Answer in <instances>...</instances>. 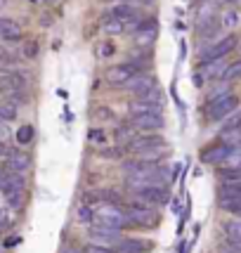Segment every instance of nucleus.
Here are the masks:
<instances>
[{
  "instance_id": "nucleus-1",
  "label": "nucleus",
  "mask_w": 241,
  "mask_h": 253,
  "mask_svg": "<svg viewBox=\"0 0 241 253\" xmlns=\"http://www.w3.org/2000/svg\"><path fill=\"white\" fill-rule=\"evenodd\" d=\"M92 225H102V227H111V230H123L128 225V218L120 206H111V204H99L92 209Z\"/></svg>"
},
{
  "instance_id": "nucleus-2",
  "label": "nucleus",
  "mask_w": 241,
  "mask_h": 253,
  "mask_svg": "<svg viewBox=\"0 0 241 253\" xmlns=\"http://www.w3.org/2000/svg\"><path fill=\"white\" fill-rule=\"evenodd\" d=\"M137 74H142V66L132 64V62H125V64H111L107 71H104V81L109 85H125L130 78H135Z\"/></svg>"
},
{
  "instance_id": "nucleus-3",
  "label": "nucleus",
  "mask_w": 241,
  "mask_h": 253,
  "mask_svg": "<svg viewBox=\"0 0 241 253\" xmlns=\"http://www.w3.org/2000/svg\"><path fill=\"white\" fill-rule=\"evenodd\" d=\"M132 192H135V201H140L144 206H161L170 199L168 187H161V185H144V187H137Z\"/></svg>"
},
{
  "instance_id": "nucleus-4",
  "label": "nucleus",
  "mask_w": 241,
  "mask_h": 253,
  "mask_svg": "<svg viewBox=\"0 0 241 253\" xmlns=\"http://www.w3.org/2000/svg\"><path fill=\"white\" fill-rule=\"evenodd\" d=\"M237 107H239V97L232 95V92H227V95H222V97H218V99H210V104L206 111H208L210 121H222L225 116L234 114Z\"/></svg>"
},
{
  "instance_id": "nucleus-5",
  "label": "nucleus",
  "mask_w": 241,
  "mask_h": 253,
  "mask_svg": "<svg viewBox=\"0 0 241 253\" xmlns=\"http://www.w3.org/2000/svg\"><path fill=\"white\" fill-rule=\"evenodd\" d=\"M239 43V38L237 36H225V38H220L215 43L206 47L203 52H201V64H208V62H215V59H222V57H227L237 47Z\"/></svg>"
},
{
  "instance_id": "nucleus-6",
  "label": "nucleus",
  "mask_w": 241,
  "mask_h": 253,
  "mask_svg": "<svg viewBox=\"0 0 241 253\" xmlns=\"http://www.w3.org/2000/svg\"><path fill=\"white\" fill-rule=\"evenodd\" d=\"M128 222H135V225H142V227H149V225H156L159 222V213L154 211V206H144L140 201H135V206H128L123 209Z\"/></svg>"
},
{
  "instance_id": "nucleus-7",
  "label": "nucleus",
  "mask_w": 241,
  "mask_h": 253,
  "mask_svg": "<svg viewBox=\"0 0 241 253\" xmlns=\"http://www.w3.org/2000/svg\"><path fill=\"white\" fill-rule=\"evenodd\" d=\"M123 88H128L135 95V97H140V95H144V92H149V90L156 88V78H154V74H137L135 78H130Z\"/></svg>"
},
{
  "instance_id": "nucleus-8",
  "label": "nucleus",
  "mask_w": 241,
  "mask_h": 253,
  "mask_svg": "<svg viewBox=\"0 0 241 253\" xmlns=\"http://www.w3.org/2000/svg\"><path fill=\"white\" fill-rule=\"evenodd\" d=\"M130 126L135 130H144V132H154V130H161L165 126L163 116L161 114H144V116H135L130 119Z\"/></svg>"
},
{
  "instance_id": "nucleus-9",
  "label": "nucleus",
  "mask_w": 241,
  "mask_h": 253,
  "mask_svg": "<svg viewBox=\"0 0 241 253\" xmlns=\"http://www.w3.org/2000/svg\"><path fill=\"white\" fill-rule=\"evenodd\" d=\"M156 33H159V24L156 19H144L135 33H132V38H135V45H152L154 38H156Z\"/></svg>"
},
{
  "instance_id": "nucleus-10",
  "label": "nucleus",
  "mask_w": 241,
  "mask_h": 253,
  "mask_svg": "<svg viewBox=\"0 0 241 253\" xmlns=\"http://www.w3.org/2000/svg\"><path fill=\"white\" fill-rule=\"evenodd\" d=\"M33 164V159L29 152H22V149H12L7 154V170L10 173H19L22 175L24 170H29Z\"/></svg>"
},
{
  "instance_id": "nucleus-11",
  "label": "nucleus",
  "mask_w": 241,
  "mask_h": 253,
  "mask_svg": "<svg viewBox=\"0 0 241 253\" xmlns=\"http://www.w3.org/2000/svg\"><path fill=\"white\" fill-rule=\"evenodd\" d=\"M232 152H234V147H227V144H213V147H208V149H203V154H201V159L206 161V164H222V161H227L232 156Z\"/></svg>"
},
{
  "instance_id": "nucleus-12",
  "label": "nucleus",
  "mask_w": 241,
  "mask_h": 253,
  "mask_svg": "<svg viewBox=\"0 0 241 253\" xmlns=\"http://www.w3.org/2000/svg\"><path fill=\"white\" fill-rule=\"evenodd\" d=\"M22 38V26L10 17H0V41H19Z\"/></svg>"
},
{
  "instance_id": "nucleus-13",
  "label": "nucleus",
  "mask_w": 241,
  "mask_h": 253,
  "mask_svg": "<svg viewBox=\"0 0 241 253\" xmlns=\"http://www.w3.org/2000/svg\"><path fill=\"white\" fill-rule=\"evenodd\" d=\"M161 111H163L161 104H152V102H144V99H132L130 104H128L130 119H135V116H144V114H161Z\"/></svg>"
},
{
  "instance_id": "nucleus-14",
  "label": "nucleus",
  "mask_w": 241,
  "mask_h": 253,
  "mask_svg": "<svg viewBox=\"0 0 241 253\" xmlns=\"http://www.w3.org/2000/svg\"><path fill=\"white\" fill-rule=\"evenodd\" d=\"M109 17H114V19H120V22H130V19H135L137 17V12H135V7H132L130 2H119V5H114L109 12Z\"/></svg>"
},
{
  "instance_id": "nucleus-15",
  "label": "nucleus",
  "mask_w": 241,
  "mask_h": 253,
  "mask_svg": "<svg viewBox=\"0 0 241 253\" xmlns=\"http://www.w3.org/2000/svg\"><path fill=\"white\" fill-rule=\"evenodd\" d=\"M102 31L107 33V36H120V33H125V22H120V19H114V17H104V22H102Z\"/></svg>"
},
{
  "instance_id": "nucleus-16",
  "label": "nucleus",
  "mask_w": 241,
  "mask_h": 253,
  "mask_svg": "<svg viewBox=\"0 0 241 253\" xmlns=\"http://www.w3.org/2000/svg\"><path fill=\"white\" fill-rule=\"evenodd\" d=\"M222 227H225V234H227L232 246H241V220H230Z\"/></svg>"
},
{
  "instance_id": "nucleus-17",
  "label": "nucleus",
  "mask_w": 241,
  "mask_h": 253,
  "mask_svg": "<svg viewBox=\"0 0 241 253\" xmlns=\"http://www.w3.org/2000/svg\"><path fill=\"white\" fill-rule=\"evenodd\" d=\"M237 78H241V59H239V62H232V64L225 66V71H222L220 81H225V83H232V81H237Z\"/></svg>"
},
{
  "instance_id": "nucleus-18",
  "label": "nucleus",
  "mask_w": 241,
  "mask_h": 253,
  "mask_svg": "<svg viewBox=\"0 0 241 253\" xmlns=\"http://www.w3.org/2000/svg\"><path fill=\"white\" fill-rule=\"evenodd\" d=\"M17 114H19V109L14 102H0V121H14Z\"/></svg>"
},
{
  "instance_id": "nucleus-19",
  "label": "nucleus",
  "mask_w": 241,
  "mask_h": 253,
  "mask_svg": "<svg viewBox=\"0 0 241 253\" xmlns=\"http://www.w3.org/2000/svg\"><path fill=\"white\" fill-rule=\"evenodd\" d=\"M222 71H225V66H222V59H215V62H208V64H203V74L201 76L206 78H215V76H222Z\"/></svg>"
},
{
  "instance_id": "nucleus-20",
  "label": "nucleus",
  "mask_w": 241,
  "mask_h": 253,
  "mask_svg": "<svg viewBox=\"0 0 241 253\" xmlns=\"http://www.w3.org/2000/svg\"><path fill=\"white\" fill-rule=\"evenodd\" d=\"M116 52V45L111 43V41H102L97 45V59H111Z\"/></svg>"
},
{
  "instance_id": "nucleus-21",
  "label": "nucleus",
  "mask_w": 241,
  "mask_h": 253,
  "mask_svg": "<svg viewBox=\"0 0 241 253\" xmlns=\"http://www.w3.org/2000/svg\"><path fill=\"white\" fill-rule=\"evenodd\" d=\"M33 135H36L33 126H22V128L17 130V135H14V140L19 144H29V142H33Z\"/></svg>"
},
{
  "instance_id": "nucleus-22",
  "label": "nucleus",
  "mask_w": 241,
  "mask_h": 253,
  "mask_svg": "<svg viewBox=\"0 0 241 253\" xmlns=\"http://www.w3.org/2000/svg\"><path fill=\"white\" fill-rule=\"evenodd\" d=\"M222 26L225 29H237L239 26V12L237 10H227L222 14Z\"/></svg>"
},
{
  "instance_id": "nucleus-23",
  "label": "nucleus",
  "mask_w": 241,
  "mask_h": 253,
  "mask_svg": "<svg viewBox=\"0 0 241 253\" xmlns=\"http://www.w3.org/2000/svg\"><path fill=\"white\" fill-rule=\"evenodd\" d=\"M220 209L227 211V213H239L241 215V199H225V201H220Z\"/></svg>"
},
{
  "instance_id": "nucleus-24",
  "label": "nucleus",
  "mask_w": 241,
  "mask_h": 253,
  "mask_svg": "<svg viewBox=\"0 0 241 253\" xmlns=\"http://www.w3.org/2000/svg\"><path fill=\"white\" fill-rule=\"evenodd\" d=\"M88 140L95 144H104L107 142V132L102 130V128H90L88 130Z\"/></svg>"
},
{
  "instance_id": "nucleus-25",
  "label": "nucleus",
  "mask_w": 241,
  "mask_h": 253,
  "mask_svg": "<svg viewBox=\"0 0 241 253\" xmlns=\"http://www.w3.org/2000/svg\"><path fill=\"white\" fill-rule=\"evenodd\" d=\"M76 220L78 222H92V209L83 204V206L76 211Z\"/></svg>"
},
{
  "instance_id": "nucleus-26",
  "label": "nucleus",
  "mask_w": 241,
  "mask_h": 253,
  "mask_svg": "<svg viewBox=\"0 0 241 253\" xmlns=\"http://www.w3.org/2000/svg\"><path fill=\"white\" fill-rule=\"evenodd\" d=\"M123 152H125V147H114V149H102L99 156H102V159H120Z\"/></svg>"
},
{
  "instance_id": "nucleus-27",
  "label": "nucleus",
  "mask_w": 241,
  "mask_h": 253,
  "mask_svg": "<svg viewBox=\"0 0 241 253\" xmlns=\"http://www.w3.org/2000/svg\"><path fill=\"white\" fill-rule=\"evenodd\" d=\"M5 199H7L10 209H22V204H24V192H14V194H10V197H5Z\"/></svg>"
},
{
  "instance_id": "nucleus-28",
  "label": "nucleus",
  "mask_w": 241,
  "mask_h": 253,
  "mask_svg": "<svg viewBox=\"0 0 241 253\" xmlns=\"http://www.w3.org/2000/svg\"><path fill=\"white\" fill-rule=\"evenodd\" d=\"M24 55H26V59H36V55H38V43H36V41H29V43L24 45Z\"/></svg>"
},
{
  "instance_id": "nucleus-29",
  "label": "nucleus",
  "mask_w": 241,
  "mask_h": 253,
  "mask_svg": "<svg viewBox=\"0 0 241 253\" xmlns=\"http://www.w3.org/2000/svg\"><path fill=\"white\" fill-rule=\"evenodd\" d=\"M232 116V114H230ZM241 126V114H234V116H232L230 121L225 123V126H222V132H227V130H232V128H239Z\"/></svg>"
},
{
  "instance_id": "nucleus-30",
  "label": "nucleus",
  "mask_w": 241,
  "mask_h": 253,
  "mask_svg": "<svg viewBox=\"0 0 241 253\" xmlns=\"http://www.w3.org/2000/svg\"><path fill=\"white\" fill-rule=\"evenodd\" d=\"M95 119H99V121H107V119H114V111L107 109V107H99V109H95Z\"/></svg>"
},
{
  "instance_id": "nucleus-31",
  "label": "nucleus",
  "mask_w": 241,
  "mask_h": 253,
  "mask_svg": "<svg viewBox=\"0 0 241 253\" xmlns=\"http://www.w3.org/2000/svg\"><path fill=\"white\" fill-rule=\"evenodd\" d=\"M80 253H114L111 249H102V246H95V244H90V246H85V251Z\"/></svg>"
},
{
  "instance_id": "nucleus-32",
  "label": "nucleus",
  "mask_w": 241,
  "mask_h": 253,
  "mask_svg": "<svg viewBox=\"0 0 241 253\" xmlns=\"http://www.w3.org/2000/svg\"><path fill=\"white\" fill-rule=\"evenodd\" d=\"M14 244H19V237H10V239H5V244H2V246H5V249H12Z\"/></svg>"
},
{
  "instance_id": "nucleus-33",
  "label": "nucleus",
  "mask_w": 241,
  "mask_h": 253,
  "mask_svg": "<svg viewBox=\"0 0 241 253\" xmlns=\"http://www.w3.org/2000/svg\"><path fill=\"white\" fill-rule=\"evenodd\" d=\"M194 85H203V76L201 74H194Z\"/></svg>"
},
{
  "instance_id": "nucleus-34",
  "label": "nucleus",
  "mask_w": 241,
  "mask_h": 253,
  "mask_svg": "<svg viewBox=\"0 0 241 253\" xmlns=\"http://www.w3.org/2000/svg\"><path fill=\"white\" fill-rule=\"evenodd\" d=\"M2 227H5V211H0V232H2Z\"/></svg>"
},
{
  "instance_id": "nucleus-35",
  "label": "nucleus",
  "mask_w": 241,
  "mask_h": 253,
  "mask_svg": "<svg viewBox=\"0 0 241 253\" xmlns=\"http://www.w3.org/2000/svg\"><path fill=\"white\" fill-rule=\"evenodd\" d=\"M62 253H80V251H78V249H74V246H66Z\"/></svg>"
},
{
  "instance_id": "nucleus-36",
  "label": "nucleus",
  "mask_w": 241,
  "mask_h": 253,
  "mask_svg": "<svg viewBox=\"0 0 241 253\" xmlns=\"http://www.w3.org/2000/svg\"><path fill=\"white\" fill-rule=\"evenodd\" d=\"M2 154H7V149H5V142L0 140V156H2Z\"/></svg>"
},
{
  "instance_id": "nucleus-37",
  "label": "nucleus",
  "mask_w": 241,
  "mask_h": 253,
  "mask_svg": "<svg viewBox=\"0 0 241 253\" xmlns=\"http://www.w3.org/2000/svg\"><path fill=\"white\" fill-rule=\"evenodd\" d=\"M5 175H7V173H5V168H2V166H0V182H2V180H5Z\"/></svg>"
},
{
  "instance_id": "nucleus-38",
  "label": "nucleus",
  "mask_w": 241,
  "mask_h": 253,
  "mask_svg": "<svg viewBox=\"0 0 241 253\" xmlns=\"http://www.w3.org/2000/svg\"><path fill=\"white\" fill-rule=\"evenodd\" d=\"M140 2H144V5H149V2H154V0H140Z\"/></svg>"
},
{
  "instance_id": "nucleus-39",
  "label": "nucleus",
  "mask_w": 241,
  "mask_h": 253,
  "mask_svg": "<svg viewBox=\"0 0 241 253\" xmlns=\"http://www.w3.org/2000/svg\"><path fill=\"white\" fill-rule=\"evenodd\" d=\"M29 2H33V5H36V2H43V0H29Z\"/></svg>"
},
{
  "instance_id": "nucleus-40",
  "label": "nucleus",
  "mask_w": 241,
  "mask_h": 253,
  "mask_svg": "<svg viewBox=\"0 0 241 253\" xmlns=\"http://www.w3.org/2000/svg\"><path fill=\"white\" fill-rule=\"evenodd\" d=\"M120 2H130V0H120Z\"/></svg>"
}]
</instances>
